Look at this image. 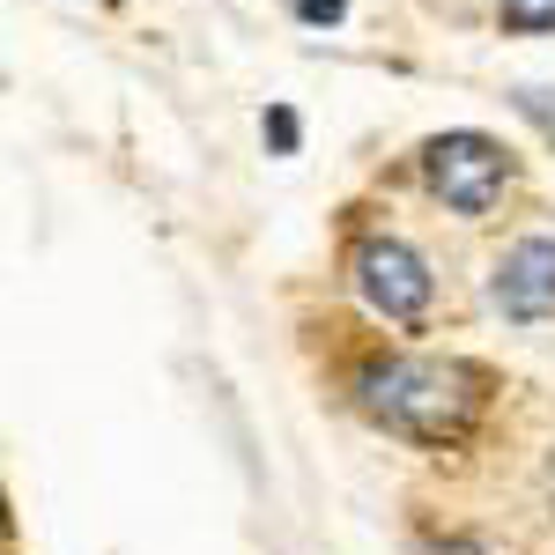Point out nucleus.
I'll return each instance as SVG.
<instances>
[{
  "label": "nucleus",
  "mask_w": 555,
  "mask_h": 555,
  "mask_svg": "<svg viewBox=\"0 0 555 555\" xmlns=\"http://www.w3.org/2000/svg\"><path fill=\"white\" fill-rule=\"evenodd\" d=\"M423 178L452 215H489L504 201V185H512V149L489 141V133H474V127L437 133L423 149Z\"/></svg>",
  "instance_id": "2"
},
{
  "label": "nucleus",
  "mask_w": 555,
  "mask_h": 555,
  "mask_svg": "<svg viewBox=\"0 0 555 555\" xmlns=\"http://www.w3.org/2000/svg\"><path fill=\"white\" fill-rule=\"evenodd\" d=\"M444 555H481V548H444Z\"/></svg>",
  "instance_id": "8"
},
{
  "label": "nucleus",
  "mask_w": 555,
  "mask_h": 555,
  "mask_svg": "<svg viewBox=\"0 0 555 555\" xmlns=\"http://www.w3.org/2000/svg\"><path fill=\"white\" fill-rule=\"evenodd\" d=\"M496 23L504 30H555V0H496Z\"/></svg>",
  "instance_id": "5"
},
{
  "label": "nucleus",
  "mask_w": 555,
  "mask_h": 555,
  "mask_svg": "<svg viewBox=\"0 0 555 555\" xmlns=\"http://www.w3.org/2000/svg\"><path fill=\"white\" fill-rule=\"evenodd\" d=\"M496 311L533 326L555 311V237H518L512 253L496 259Z\"/></svg>",
  "instance_id": "4"
},
{
  "label": "nucleus",
  "mask_w": 555,
  "mask_h": 555,
  "mask_svg": "<svg viewBox=\"0 0 555 555\" xmlns=\"http://www.w3.org/2000/svg\"><path fill=\"white\" fill-rule=\"evenodd\" d=\"M356 400H363L371 423L400 429L415 444H452L481 415V371H467V363H423V356H385V363H363Z\"/></svg>",
  "instance_id": "1"
},
{
  "label": "nucleus",
  "mask_w": 555,
  "mask_h": 555,
  "mask_svg": "<svg viewBox=\"0 0 555 555\" xmlns=\"http://www.w3.org/2000/svg\"><path fill=\"white\" fill-rule=\"evenodd\" d=\"M356 289H363L371 311L400 319V326H415V319L429 311V297H437L423 253L400 245V237H363V245H356Z\"/></svg>",
  "instance_id": "3"
},
{
  "label": "nucleus",
  "mask_w": 555,
  "mask_h": 555,
  "mask_svg": "<svg viewBox=\"0 0 555 555\" xmlns=\"http://www.w3.org/2000/svg\"><path fill=\"white\" fill-rule=\"evenodd\" d=\"M267 141H274V149H282V156H297L304 127H297V112H289V104H274V112H267Z\"/></svg>",
  "instance_id": "6"
},
{
  "label": "nucleus",
  "mask_w": 555,
  "mask_h": 555,
  "mask_svg": "<svg viewBox=\"0 0 555 555\" xmlns=\"http://www.w3.org/2000/svg\"><path fill=\"white\" fill-rule=\"evenodd\" d=\"M289 8H297V23H311V30H326V23L348 15V0H289Z\"/></svg>",
  "instance_id": "7"
}]
</instances>
